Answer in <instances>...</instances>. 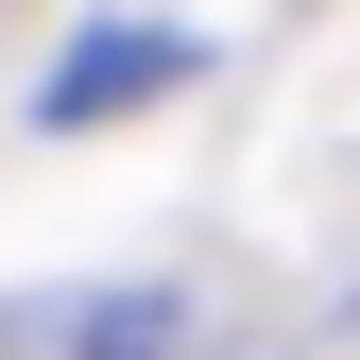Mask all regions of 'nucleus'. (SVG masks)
<instances>
[{
    "mask_svg": "<svg viewBox=\"0 0 360 360\" xmlns=\"http://www.w3.org/2000/svg\"><path fill=\"white\" fill-rule=\"evenodd\" d=\"M189 69H206L189 34H155V18H120V34H86V52H69L52 86H34V120H52V138H69V120H138L155 86H189Z\"/></svg>",
    "mask_w": 360,
    "mask_h": 360,
    "instance_id": "f257e3e1",
    "label": "nucleus"
}]
</instances>
